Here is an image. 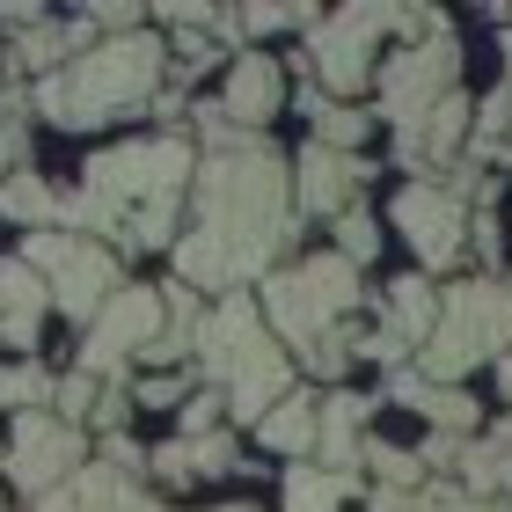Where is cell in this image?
Returning <instances> with one entry per match:
<instances>
[{
	"mask_svg": "<svg viewBox=\"0 0 512 512\" xmlns=\"http://www.w3.org/2000/svg\"><path fill=\"white\" fill-rule=\"evenodd\" d=\"M469 125H476L469 96H447L439 110H425L417 125L395 132V161H403V169H447V161L469 147Z\"/></svg>",
	"mask_w": 512,
	"mask_h": 512,
	"instance_id": "obj_15",
	"label": "cell"
},
{
	"mask_svg": "<svg viewBox=\"0 0 512 512\" xmlns=\"http://www.w3.org/2000/svg\"><path fill=\"white\" fill-rule=\"evenodd\" d=\"M381 403H403V410H417L425 425H439L447 439H476V432H483V410H476V395H469V388H439V381H425V374H417V366L388 374Z\"/></svg>",
	"mask_w": 512,
	"mask_h": 512,
	"instance_id": "obj_14",
	"label": "cell"
},
{
	"mask_svg": "<svg viewBox=\"0 0 512 512\" xmlns=\"http://www.w3.org/2000/svg\"><path fill=\"white\" fill-rule=\"evenodd\" d=\"M300 118H308V139H315V147H337V154H359V139L374 132V118H366V110L322 96L315 81L300 88Z\"/></svg>",
	"mask_w": 512,
	"mask_h": 512,
	"instance_id": "obj_25",
	"label": "cell"
},
{
	"mask_svg": "<svg viewBox=\"0 0 512 512\" xmlns=\"http://www.w3.org/2000/svg\"><path fill=\"white\" fill-rule=\"evenodd\" d=\"M286 110V74H278L271 52H242L235 74H227V96H220V118L242 125V132H264V118Z\"/></svg>",
	"mask_w": 512,
	"mask_h": 512,
	"instance_id": "obj_16",
	"label": "cell"
},
{
	"mask_svg": "<svg viewBox=\"0 0 512 512\" xmlns=\"http://www.w3.org/2000/svg\"><path fill=\"white\" fill-rule=\"evenodd\" d=\"M359 300H366L359 264H344L337 249L300 256V264H286V271L264 278V322H271V337L300 344V352H315V344L330 337L337 322L359 308Z\"/></svg>",
	"mask_w": 512,
	"mask_h": 512,
	"instance_id": "obj_6",
	"label": "cell"
},
{
	"mask_svg": "<svg viewBox=\"0 0 512 512\" xmlns=\"http://www.w3.org/2000/svg\"><path fill=\"white\" fill-rule=\"evenodd\" d=\"M366 183V161L359 154H337V147H300V161H293V213H315V220H344L352 213V191Z\"/></svg>",
	"mask_w": 512,
	"mask_h": 512,
	"instance_id": "obj_13",
	"label": "cell"
},
{
	"mask_svg": "<svg viewBox=\"0 0 512 512\" xmlns=\"http://www.w3.org/2000/svg\"><path fill=\"white\" fill-rule=\"evenodd\" d=\"M381 410V395H352V388H337L330 403L315 410V469H330V476H352V461H359V447H366V417Z\"/></svg>",
	"mask_w": 512,
	"mask_h": 512,
	"instance_id": "obj_17",
	"label": "cell"
},
{
	"mask_svg": "<svg viewBox=\"0 0 512 512\" xmlns=\"http://www.w3.org/2000/svg\"><path fill=\"white\" fill-rule=\"evenodd\" d=\"M66 498H74V512H161L139 491V476H118L110 461H88V469L66 483Z\"/></svg>",
	"mask_w": 512,
	"mask_h": 512,
	"instance_id": "obj_26",
	"label": "cell"
},
{
	"mask_svg": "<svg viewBox=\"0 0 512 512\" xmlns=\"http://www.w3.org/2000/svg\"><path fill=\"white\" fill-rule=\"evenodd\" d=\"M132 403H139V410H161V403L183 410V403H191V374H154V381H139Z\"/></svg>",
	"mask_w": 512,
	"mask_h": 512,
	"instance_id": "obj_35",
	"label": "cell"
},
{
	"mask_svg": "<svg viewBox=\"0 0 512 512\" xmlns=\"http://www.w3.org/2000/svg\"><path fill=\"white\" fill-rule=\"evenodd\" d=\"M213 425H220V395L213 388H205V395L191 388V403H183V439H205Z\"/></svg>",
	"mask_w": 512,
	"mask_h": 512,
	"instance_id": "obj_36",
	"label": "cell"
},
{
	"mask_svg": "<svg viewBox=\"0 0 512 512\" xmlns=\"http://www.w3.org/2000/svg\"><path fill=\"white\" fill-rule=\"evenodd\" d=\"M0 403H8L15 417L22 410H44V403H59V381L44 374L37 359H15V366H0Z\"/></svg>",
	"mask_w": 512,
	"mask_h": 512,
	"instance_id": "obj_31",
	"label": "cell"
},
{
	"mask_svg": "<svg viewBox=\"0 0 512 512\" xmlns=\"http://www.w3.org/2000/svg\"><path fill=\"white\" fill-rule=\"evenodd\" d=\"M205 154H198V220L176 235V286L191 293H249L271 264L293 249V169L264 132H242L220 118V103L198 110Z\"/></svg>",
	"mask_w": 512,
	"mask_h": 512,
	"instance_id": "obj_1",
	"label": "cell"
},
{
	"mask_svg": "<svg viewBox=\"0 0 512 512\" xmlns=\"http://www.w3.org/2000/svg\"><path fill=\"white\" fill-rule=\"evenodd\" d=\"M359 461L374 469V491H417V483L432 476V469H425V461H417L410 447H388V439H366V447H359Z\"/></svg>",
	"mask_w": 512,
	"mask_h": 512,
	"instance_id": "obj_30",
	"label": "cell"
},
{
	"mask_svg": "<svg viewBox=\"0 0 512 512\" xmlns=\"http://www.w3.org/2000/svg\"><path fill=\"white\" fill-rule=\"evenodd\" d=\"M0 220L30 227V235L66 227V191H59V183H44L37 169H15V176H0Z\"/></svg>",
	"mask_w": 512,
	"mask_h": 512,
	"instance_id": "obj_22",
	"label": "cell"
},
{
	"mask_svg": "<svg viewBox=\"0 0 512 512\" xmlns=\"http://www.w3.org/2000/svg\"><path fill=\"white\" fill-rule=\"evenodd\" d=\"M176 66H183V74H198V66H213V44H205V37H183V44H176Z\"/></svg>",
	"mask_w": 512,
	"mask_h": 512,
	"instance_id": "obj_39",
	"label": "cell"
},
{
	"mask_svg": "<svg viewBox=\"0 0 512 512\" xmlns=\"http://www.w3.org/2000/svg\"><path fill=\"white\" fill-rule=\"evenodd\" d=\"M505 352H512V286L505 278H461L439 293V322L417 352V374L454 388L476 366H498Z\"/></svg>",
	"mask_w": 512,
	"mask_h": 512,
	"instance_id": "obj_5",
	"label": "cell"
},
{
	"mask_svg": "<svg viewBox=\"0 0 512 512\" xmlns=\"http://www.w3.org/2000/svg\"><path fill=\"white\" fill-rule=\"evenodd\" d=\"M461 491H476V498H512V410L498 417L491 432H476L469 447H461Z\"/></svg>",
	"mask_w": 512,
	"mask_h": 512,
	"instance_id": "obj_20",
	"label": "cell"
},
{
	"mask_svg": "<svg viewBox=\"0 0 512 512\" xmlns=\"http://www.w3.org/2000/svg\"><path fill=\"white\" fill-rule=\"evenodd\" d=\"M161 293L154 286H125L110 308L88 322V344H81V374H96V381H110V374H125V359H139L147 344L161 337Z\"/></svg>",
	"mask_w": 512,
	"mask_h": 512,
	"instance_id": "obj_12",
	"label": "cell"
},
{
	"mask_svg": "<svg viewBox=\"0 0 512 512\" xmlns=\"http://www.w3.org/2000/svg\"><path fill=\"white\" fill-rule=\"evenodd\" d=\"M395 227L410 235L417 264L454 271L461 249H469V191H454L447 176L439 183H403V191H395Z\"/></svg>",
	"mask_w": 512,
	"mask_h": 512,
	"instance_id": "obj_11",
	"label": "cell"
},
{
	"mask_svg": "<svg viewBox=\"0 0 512 512\" xmlns=\"http://www.w3.org/2000/svg\"><path fill=\"white\" fill-rule=\"evenodd\" d=\"M44 315H52V293H44V278L22 264V256H0V344H15V352H30Z\"/></svg>",
	"mask_w": 512,
	"mask_h": 512,
	"instance_id": "obj_18",
	"label": "cell"
},
{
	"mask_svg": "<svg viewBox=\"0 0 512 512\" xmlns=\"http://www.w3.org/2000/svg\"><path fill=\"white\" fill-rule=\"evenodd\" d=\"M374 88H381V118L395 132L417 125L425 110H439L447 96H461V44H454V30L447 37H417V44H403V52H388L381 74H374Z\"/></svg>",
	"mask_w": 512,
	"mask_h": 512,
	"instance_id": "obj_9",
	"label": "cell"
},
{
	"mask_svg": "<svg viewBox=\"0 0 512 512\" xmlns=\"http://www.w3.org/2000/svg\"><path fill=\"white\" fill-rule=\"evenodd\" d=\"M96 395H103V381L74 366V374L59 381V403H52V417H66V425H74V417H88V410H96Z\"/></svg>",
	"mask_w": 512,
	"mask_h": 512,
	"instance_id": "obj_34",
	"label": "cell"
},
{
	"mask_svg": "<svg viewBox=\"0 0 512 512\" xmlns=\"http://www.w3.org/2000/svg\"><path fill=\"white\" fill-rule=\"evenodd\" d=\"M81 469H88L81 425H66V417H52V410H22L15 417V432H8V476H15L22 498H52Z\"/></svg>",
	"mask_w": 512,
	"mask_h": 512,
	"instance_id": "obj_10",
	"label": "cell"
},
{
	"mask_svg": "<svg viewBox=\"0 0 512 512\" xmlns=\"http://www.w3.org/2000/svg\"><path fill=\"white\" fill-rule=\"evenodd\" d=\"M22 264L44 278V293H52V308L66 322H96L110 300L125 293V264L110 242H88V235H66V227H44V235H22Z\"/></svg>",
	"mask_w": 512,
	"mask_h": 512,
	"instance_id": "obj_7",
	"label": "cell"
},
{
	"mask_svg": "<svg viewBox=\"0 0 512 512\" xmlns=\"http://www.w3.org/2000/svg\"><path fill=\"white\" fill-rule=\"evenodd\" d=\"M432 322H439V293H432V278H395L388 300H381V330L388 337H403L410 344V359L425 352V337H432Z\"/></svg>",
	"mask_w": 512,
	"mask_h": 512,
	"instance_id": "obj_23",
	"label": "cell"
},
{
	"mask_svg": "<svg viewBox=\"0 0 512 512\" xmlns=\"http://www.w3.org/2000/svg\"><path fill=\"white\" fill-rule=\"evenodd\" d=\"M366 512H512V498H476L454 476H425L417 491H366Z\"/></svg>",
	"mask_w": 512,
	"mask_h": 512,
	"instance_id": "obj_21",
	"label": "cell"
},
{
	"mask_svg": "<svg viewBox=\"0 0 512 512\" xmlns=\"http://www.w3.org/2000/svg\"><path fill=\"white\" fill-rule=\"evenodd\" d=\"M198 176L191 139H125V147L96 154L81 183L66 191V235L110 242V249H176V213Z\"/></svg>",
	"mask_w": 512,
	"mask_h": 512,
	"instance_id": "obj_2",
	"label": "cell"
},
{
	"mask_svg": "<svg viewBox=\"0 0 512 512\" xmlns=\"http://www.w3.org/2000/svg\"><path fill=\"white\" fill-rule=\"evenodd\" d=\"M103 461H110V469H118V476H139V469H147V454H139V447H132L125 432H110V439H103Z\"/></svg>",
	"mask_w": 512,
	"mask_h": 512,
	"instance_id": "obj_38",
	"label": "cell"
},
{
	"mask_svg": "<svg viewBox=\"0 0 512 512\" xmlns=\"http://www.w3.org/2000/svg\"><path fill=\"white\" fill-rule=\"evenodd\" d=\"M147 469H154L161 483H198V476H227V469H242V447H235V432L169 439V447H154V454H147Z\"/></svg>",
	"mask_w": 512,
	"mask_h": 512,
	"instance_id": "obj_19",
	"label": "cell"
},
{
	"mask_svg": "<svg viewBox=\"0 0 512 512\" xmlns=\"http://www.w3.org/2000/svg\"><path fill=\"white\" fill-rule=\"evenodd\" d=\"M161 81H169V44L132 30V37H103L88 44L74 66H59V74L37 81L30 110H44L52 125L66 132H96L110 118H132V110H147L161 96Z\"/></svg>",
	"mask_w": 512,
	"mask_h": 512,
	"instance_id": "obj_3",
	"label": "cell"
},
{
	"mask_svg": "<svg viewBox=\"0 0 512 512\" xmlns=\"http://www.w3.org/2000/svg\"><path fill=\"white\" fill-rule=\"evenodd\" d=\"M235 22H242V30L249 37H271V30H315V8H235Z\"/></svg>",
	"mask_w": 512,
	"mask_h": 512,
	"instance_id": "obj_33",
	"label": "cell"
},
{
	"mask_svg": "<svg viewBox=\"0 0 512 512\" xmlns=\"http://www.w3.org/2000/svg\"><path fill=\"white\" fill-rule=\"evenodd\" d=\"M352 491H359V476H330V469H315V461H300L286 476V512H337Z\"/></svg>",
	"mask_w": 512,
	"mask_h": 512,
	"instance_id": "obj_29",
	"label": "cell"
},
{
	"mask_svg": "<svg viewBox=\"0 0 512 512\" xmlns=\"http://www.w3.org/2000/svg\"><path fill=\"white\" fill-rule=\"evenodd\" d=\"M88 30H96L88 15L44 22V30H30V37L15 44V66H37V81H44V74H59V66H74V59L88 52Z\"/></svg>",
	"mask_w": 512,
	"mask_h": 512,
	"instance_id": "obj_27",
	"label": "cell"
},
{
	"mask_svg": "<svg viewBox=\"0 0 512 512\" xmlns=\"http://www.w3.org/2000/svg\"><path fill=\"white\" fill-rule=\"evenodd\" d=\"M315 395H286L278 410L256 417V447H271V454H315Z\"/></svg>",
	"mask_w": 512,
	"mask_h": 512,
	"instance_id": "obj_28",
	"label": "cell"
},
{
	"mask_svg": "<svg viewBox=\"0 0 512 512\" xmlns=\"http://www.w3.org/2000/svg\"><path fill=\"white\" fill-rule=\"evenodd\" d=\"M498 395H505V403H512V352L498 359Z\"/></svg>",
	"mask_w": 512,
	"mask_h": 512,
	"instance_id": "obj_40",
	"label": "cell"
},
{
	"mask_svg": "<svg viewBox=\"0 0 512 512\" xmlns=\"http://www.w3.org/2000/svg\"><path fill=\"white\" fill-rule=\"evenodd\" d=\"M161 308H169V315H161V337L147 344V352H139L147 366L191 359V352H198V337H205V315H213V308H198V293H191V286H169V293H161Z\"/></svg>",
	"mask_w": 512,
	"mask_h": 512,
	"instance_id": "obj_24",
	"label": "cell"
},
{
	"mask_svg": "<svg viewBox=\"0 0 512 512\" xmlns=\"http://www.w3.org/2000/svg\"><path fill=\"white\" fill-rule=\"evenodd\" d=\"M337 256H344V264H366V256H381V227H374V213H359V205H352V213L337 220Z\"/></svg>",
	"mask_w": 512,
	"mask_h": 512,
	"instance_id": "obj_32",
	"label": "cell"
},
{
	"mask_svg": "<svg viewBox=\"0 0 512 512\" xmlns=\"http://www.w3.org/2000/svg\"><path fill=\"white\" fill-rule=\"evenodd\" d=\"M505 103H512V37H505Z\"/></svg>",
	"mask_w": 512,
	"mask_h": 512,
	"instance_id": "obj_41",
	"label": "cell"
},
{
	"mask_svg": "<svg viewBox=\"0 0 512 512\" xmlns=\"http://www.w3.org/2000/svg\"><path fill=\"white\" fill-rule=\"evenodd\" d=\"M403 8H337L308 30V52H300V74H308L322 96L352 103L366 81H374V37H388Z\"/></svg>",
	"mask_w": 512,
	"mask_h": 512,
	"instance_id": "obj_8",
	"label": "cell"
},
{
	"mask_svg": "<svg viewBox=\"0 0 512 512\" xmlns=\"http://www.w3.org/2000/svg\"><path fill=\"white\" fill-rule=\"evenodd\" d=\"M198 381L220 388V403L256 425L264 410H278L293 395V359L286 344L271 337L264 308H256L249 293H227L213 315H205V337H198Z\"/></svg>",
	"mask_w": 512,
	"mask_h": 512,
	"instance_id": "obj_4",
	"label": "cell"
},
{
	"mask_svg": "<svg viewBox=\"0 0 512 512\" xmlns=\"http://www.w3.org/2000/svg\"><path fill=\"white\" fill-rule=\"evenodd\" d=\"M88 417H96V432L110 439V432H118L125 417H132V388H103V395H96V410H88Z\"/></svg>",
	"mask_w": 512,
	"mask_h": 512,
	"instance_id": "obj_37",
	"label": "cell"
}]
</instances>
